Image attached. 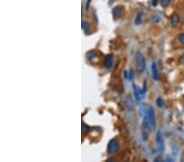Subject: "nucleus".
Wrapping results in <instances>:
<instances>
[{
  "label": "nucleus",
  "mask_w": 184,
  "mask_h": 162,
  "mask_svg": "<svg viewBox=\"0 0 184 162\" xmlns=\"http://www.w3.org/2000/svg\"><path fill=\"white\" fill-rule=\"evenodd\" d=\"M112 14L113 17L116 20H118L121 17L122 15V8L120 7H116L112 9Z\"/></svg>",
  "instance_id": "nucleus-7"
},
{
  "label": "nucleus",
  "mask_w": 184,
  "mask_h": 162,
  "mask_svg": "<svg viewBox=\"0 0 184 162\" xmlns=\"http://www.w3.org/2000/svg\"><path fill=\"white\" fill-rule=\"evenodd\" d=\"M160 17L159 15L156 14V15H153V16L151 17V21L153 22H158V21H160Z\"/></svg>",
  "instance_id": "nucleus-14"
},
{
  "label": "nucleus",
  "mask_w": 184,
  "mask_h": 162,
  "mask_svg": "<svg viewBox=\"0 0 184 162\" xmlns=\"http://www.w3.org/2000/svg\"><path fill=\"white\" fill-rule=\"evenodd\" d=\"M151 73H152V76L154 78L155 80H159V72H158V68L156 66V63L153 62L151 65Z\"/></svg>",
  "instance_id": "nucleus-8"
},
{
  "label": "nucleus",
  "mask_w": 184,
  "mask_h": 162,
  "mask_svg": "<svg viewBox=\"0 0 184 162\" xmlns=\"http://www.w3.org/2000/svg\"><path fill=\"white\" fill-rule=\"evenodd\" d=\"M156 103H157L158 106L162 107V106H163V105H164V102H163V99H162L161 97H158L157 99H156Z\"/></svg>",
  "instance_id": "nucleus-16"
},
{
  "label": "nucleus",
  "mask_w": 184,
  "mask_h": 162,
  "mask_svg": "<svg viewBox=\"0 0 184 162\" xmlns=\"http://www.w3.org/2000/svg\"><path fill=\"white\" fill-rule=\"evenodd\" d=\"M178 39H179V41H180L182 43H184V34H180V35L178 36Z\"/></svg>",
  "instance_id": "nucleus-17"
},
{
  "label": "nucleus",
  "mask_w": 184,
  "mask_h": 162,
  "mask_svg": "<svg viewBox=\"0 0 184 162\" xmlns=\"http://www.w3.org/2000/svg\"><path fill=\"white\" fill-rule=\"evenodd\" d=\"M147 92V82H146V80H144V83H143V89H142V92L143 94Z\"/></svg>",
  "instance_id": "nucleus-19"
},
{
  "label": "nucleus",
  "mask_w": 184,
  "mask_h": 162,
  "mask_svg": "<svg viewBox=\"0 0 184 162\" xmlns=\"http://www.w3.org/2000/svg\"><path fill=\"white\" fill-rule=\"evenodd\" d=\"M156 140V145H157V147H158V151L160 152H163L164 149H165V142H164V139H163V137H162L160 130L157 131Z\"/></svg>",
  "instance_id": "nucleus-3"
},
{
  "label": "nucleus",
  "mask_w": 184,
  "mask_h": 162,
  "mask_svg": "<svg viewBox=\"0 0 184 162\" xmlns=\"http://www.w3.org/2000/svg\"><path fill=\"white\" fill-rule=\"evenodd\" d=\"M133 93H134V97H135V99L136 101L139 103L142 101V98L143 97V92L142 90H141L140 88H138L135 84H133Z\"/></svg>",
  "instance_id": "nucleus-5"
},
{
  "label": "nucleus",
  "mask_w": 184,
  "mask_h": 162,
  "mask_svg": "<svg viewBox=\"0 0 184 162\" xmlns=\"http://www.w3.org/2000/svg\"><path fill=\"white\" fill-rule=\"evenodd\" d=\"M132 78H133V72L130 71L129 72V75H128V80H132Z\"/></svg>",
  "instance_id": "nucleus-20"
},
{
  "label": "nucleus",
  "mask_w": 184,
  "mask_h": 162,
  "mask_svg": "<svg viewBox=\"0 0 184 162\" xmlns=\"http://www.w3.org/2000/svg\"><path fill=\"white\" fill-rule=\"evenodd\" d=\"M88 129H89V127L88 125H86L85 124L82 125V130L83 131H88Z\"/></svg>",
  "instance_id": "nucleus-18"
},
{
  "label": "nucleus",
  "mask_w": 184,
  "mask_h": 162,
  "mask_svg": "<svg viewBox=\"0 0 184 162\" xmlns=\"http://www.w3.org/2000/svg\"><path fill=\"white\" fill-rule=\"evenodd\" d=\"M119 150V143L116 139H111L109 142L108 146H107V151L110 154H114Z\"/></svg>",
  "instance_id": "nucleus-4"
},
{
  "label": "nucleus",
  "mask_w": 184,
  "mask_h": 162,
  "mask_svg": "<svg viewBox=\"0 0 184 162\" xmlns=\"http://www.w3.org/2000/svg\"><path fill=\"white\" fill-rule=\"evenodd\" d=\"M178 24V17L177 16H174L171 20V26L173 27H175L177 26Z\"/></svg>",
  "instance_id": "nucleus-10"
},
{
  "label": "nucleus",
  "mask_w": 184,
  "mask_h": 162,
  "mask_svg": "<svg viewBox=\"0 0 184 162\" xmlns=\"http://www.w3.org/2000/svg\"><path fill=\"white\" fill-rule=\"evenodd\" d=\"M135 58H136L137 71L139 73H142L144 70H145V66H146V61H145V59H144V57L140 52H137L135 55Z\"/></svg>",
  "instance_id": "nucleus-1"
},
{
  "label": "nucleus",
  "mask_w": 184,
  "mask_h": 162,
  "mask_svg": "<svg viewBox=\"0 0 184 162\" xmlns=\"http://www.w3.org/2000/svg\"><path fill=\"white\" fill-rule=\"evenodd\" d=\"M147 115L152 129H154L156 128V114H155V110H154V108L152 106H149L147 111Z\"/></svg>",
  "instance_id": "nucleus-2"
},
{
  "label": "nucleus",
  "mask_w": 184,
  "mask_h": 162,
  "mask_svg": "<svg viewBox=\"0 0 184 162\" xmlns=\"http://www.w3.org/2000/svg\"><path fill=\"white\" fill-rule=\"evenodd\" d=\"M170 3V0H160V4L163 7H167Z\"/></svg>",
  "instance_id": "nucleus-15"
},
{
  "label": "nucleus",
  "mask_w": 184,
  "mask_h": 162,
  "mask_svg": "<svg viewBox=\"0 0 184 162\" xmlns=\"http://www.w3.org/2000/svg\"><path fill=\"white\" fill-rule=\"evenodd\" d=\"M142 12L138 13V15H137L136 19H135V25H137H137H140L141 22H142Z\"/></svg>",
  "instance_id": "nucleus-12"
},
{
  "label": "nucleus",
  "mask_w": 184,
  "mask_h": 162,
  "mask_svg": "<svg viewBox=\"0 0 184 162\" xmlns=\"http://www.w3.org/2000/svg\"><path fill=\"white\" fill-rule=\"evenodd\" d=\"M158 4V0H152V5L153 6H156Z\"/></svg>",
  "instance_id": "nucleus-21"
},
{
  "label": "nucleus",
  "mask_w": 184,
  "mask_h": 162,
  "mask_svg": "<svg viewBox=\"0 0 184 162\" xmlns=\"http://www.w3.org/2000/svg\"><path fill=\"white\" fill-rule=\"evenodd\" d=\"M113 56L111 54H107L106 55L105 58H104V65L107 69H110L112 66V63H113Z\"/></svg>",
  "instance_id": "nucleus-6"
},
{
  "label": "nucleus",
  "mask_w": 184,
  "mask_h": 162,
  "mask_svg": "<svg viewBox=\"0 0 184 162\" xmlns=\"http://www.w3.org/2000/svg\"><path fill=\"white\" fill-rule=\"evenodd\" d=\"M81 26H82V29H84V30H87V29H89V23L86 21H82V25H81Z\"/></svg>",
  "instance_id": "nucleus-13"
},
{
  "label": "nucleus",
  "mask_w": 184,
  "mask_h": 162,
  "mask_svg": "<svg viewBox=\"0 0 184 162\" xmlns=\"http://www.w3.org/2000/svg\"><path fill=\"white\" fill-rule=\"evenodd\" d=\"M124 78H125V79H128V73L127 71H124Z\"/></svg>",
  "instance_id": "nucleus-22"
},
{
  "label": "nucleus",
  "mask_w": 184,
  "mask_h": 162,
  "mask_svg": "<svg viewBox=\"0 0 184 162\" xmlns=\"http://www.w3.org/2000/svg\"><path fill=\"white\" fill-rule=\"evenodd\" d=\"M126 107L128 108V111H133L134 106H133V102L130 96H128L126 98Z\"/></svg>",
  "instance_id": "nucleus-9"
},
{
  "label": "nucleus",
  "mask_w": 184,
  "mask_h": 162,
  "mask_svg": "<svg viewBox=\"0 0 184 162\" xmlns=\"http://www.w3.org/2000/svg\"><path fill=\"white\" fill-rule=\"evenodd\" d=\"M86 56H87L88 59H89V60H92V59H93L94 57H96V52H93V51H90V52H88L86 54Z\"/></svg>",
  "instance_id": "nucleus-11"
}]
</instances>
